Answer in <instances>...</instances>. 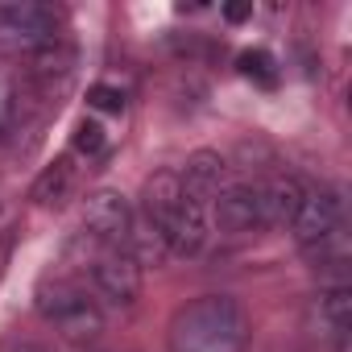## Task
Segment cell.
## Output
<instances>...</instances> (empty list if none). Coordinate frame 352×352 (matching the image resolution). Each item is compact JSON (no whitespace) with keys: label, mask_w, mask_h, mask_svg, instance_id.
<instances>
[{"label":"cell","mask_w":352,"mask_h":352,"mask_svg":"<svg viewBox=\"0 0 352 352\" xmlns=\"http://www.w3.org/2000/svg\"><path fill=\"white\" fill-rule=\"evenodd\" d=\"M34 307H38V315H42L58 336H67V340H75V344H91V340L104 336V307H100L79 282H71V278H50V282H42L38 294H34Z\"/></svg>","instance_id":"2"},{"label":"cell","mask_w":352,"mask_h":352,"mask_svg":"<svg viewBox=\"0 0 352 352\" xmlns=\"http://www.w3.org/2000/svg\"><path fill=\"white\" fill-rule=\"evenodd\" d=\"M302 183L298 179H274L270 187H261V199H265V224H290L302 208Z\"/></svg>","instance_id":"14"},{"label":"cell","mask_w":352,"mask_h":352,"mask_svg":"<svg viewBox=\"0 0 352 352\" xmlns=\"http://www.w3.org/2000/svg\"><path fill=\"white\" fill-rule=\"evenodd\" d=\"M212 220L228 236H249L265 228V199L257 183H224V191L212 199Z\"/></svg>","instance_id":"6"},{"label":"cell","mask_w":352,"mask_h":352,"mask_svg":"<svg viewBox=\"0 0 352 352\" xmlns=\"http://www.w3.org/2000/svg\"><path fill=\"white\" fill-rule=\"evenodd\" d=\"M162 241L170 249V257H199L212 241V212L208 204H195L183 195V208L166 228H162Z\"/></svg>","instance_id":"8"},{"label":"cell","mask_w":352,"mask_h":352,"mask_svg":"<svg viewBox=\"0 0 352 352\" xmlns=\"http://www.w3.org/2000/svg\"><path fill=\"white\" fill-rule=\"evenodd\" d=\"M0 352H50V348L38 344V340H21V336H13V340L0 344Z\"/></svg>","instance_id":"20"},{"label":"cell","mask_w":352,"mask_h":352,"mask_svg":"<svg viewBox=\"0 0 352 352\" xmlns=\"http://www.w3.org/2000/svg\"><path fill=\"white\" fill-rule=\"evenodd\" d=\"M315 323H319L315 336H323L327 344L344 348V340L352 331V286L348 282H336V286L319 290V298H315Z\"/></svg>","instance_id":"11"},{"label":"cell","mask_w":352,"mask_h":352,"mask_svg":"<svg viewBox=\"0 0 352 352\" xmlns=\"http://www.w3.org/2000/svg\"><path fill=\"white\" fill-rule=\"evenodd\" d=\"M236 63H241V71H245L249 79H261V83H274V79H278V71H274V54H265V50H245Z\"/></svg>","instance_id":"17"},{"label":"cell","mask_w":352,"mask_h":352,"mask_svg":"<svg viewBox=\"0 0 352 352\" xmlns=\"http://www.w3.org/2000/svg\"><path fill=\"white\" fill-rule=\"evenodd\" d=\"M71 191H75V166H71V157H58V162H50V166L38 174L30 199H34L38 208H63V204L71 199Z\"/></svg>","instance_id":"12"},{"label":"cell","mask_w":352,"mask_h":352,"mask_svg":"<svg viewBox=\"0 0 352 352\" xmlns=\"http://www.w3.org/2000/svg\"><path fill=\"white\" fill-rule=\"evenodd\" d=\"M129 228H133V204L120 191L104 187V191L87 195V204H83V232L91 241H100L104 249H124Z\"/></svg>","instance_id":"7"},{"label":"cell","mask_w":352,"mask_h":352,"mask_svg":"<svg viewBox=\"0 0 352 352\" xmlns=\"http://www.w3.org/2000/svg\"><path fill=\"white\" fill-rule=\"evenodd\" d=\"M340 224H344V199L336 191L319 187V191L302 195V208L290 220V232H294V241H298L302 253H323L340 236Z\"/></svg>","instance_id":"4"},{"label":"cell","mask_w":352,"mask_h":352,"mask_svg":"<svg viewBox=\"0 0 352 352\" xmlns=\"http://www.w3.org/2000/svg\"><path fill=\"white\" fill-rule=\"evenodd\" d=\"M104 145H108V133H104V124L83 116V120L75 124V133H71V149H75L79 157H100V153H104Z\"/></svg>","instance_id":"16"},{"label":"cell","mask_w":352,"mask_h":352,"mask_svg":"<svg viewBox=\"0 0 352 352\" xmlns=\"http://www.w3.org/2000/svg\"><path fill=\"white\" fill-rule=\"evenodd\" d=\"M87 278L91 290L108 302V307H133L141 298V265L124 253V249H104L87 261Z\"/></svg>","instance_id":"5"},{"label":"cell","mask_w":352,"mask_h":352,"mask_svg":"<svg viewBox=\"0 0 352 352\" xmlns=\"http://www.w3.org/2000/svg\"><path fill=\"white\" fill-rule=\"evenodd\" d=\"M170 352H245L249 311L232 294H199L174 311L166 327Z\"/></svg>","instance_id":"1"},{"label":"cell","mask_w":352,"mask_h":352,"mask_svg":"<svg viewBox=\"0 0 352 352\" xmlns=\"http://www.w3.org/2000/svg\"><path fill=\"white\" fill-rule=\"evenodd\" d=\"M87 104H91V108H100V112H124V91H120V87H112V83H91Z\"/></svg>","instance_id":"18"},{"label":"cell","mask_w":352,"mask_h":352,"mask_svg":"<svg viewBox=\"0 0 352 352\" xmlns=\"http://www.w3.org/2000/svg\"><path fill=\"white\" fill-rule=\"evenodd\" d=\"M63 13L42 0H5L0 5V54L34 58L50 46H58Z\"/></svg>","instance_id":"3"},{"label":"cell","mask_w":352,"mask_h":352,"mask_svg":"<svg viewBox=\"0 0 352 352\" xmlns=\"http://www.w3.org/2000/svg\"><path fill=\"white\" fill-rule=\"evenodd\" d=\"M249 17H253V5H224V21L241 25V21H249Z\"/></svg>","instance_id":"21"},{"label":"cell","mask_w":352,"mask_h":352,"mask_svg":"<svg viewBox=\"0 0 352 352\" xmlns=\"http://www.w3.org/2000/svg\"><path fill=\"white\" fill-rule=\"evenodd\" d=\"M183 208V183H179V170H153L145 187H141V216L162 232Z\"/></svg>","instance_id":"10"},{"label":"cell","mask_w":352,"mask_h":352,"mask_svg":"<svg viewBox=\"0 0 352 352\" xmlns=\"http://www.w3.org/2000/svg\"><path fill=\"white\" fill-rule=\"evenodd\" d=\"M13 108H17V104H13V91H9L5 79H0V133L13 124Z\"/></svg>","instance_id":"19"},{"label":"cell","mask_w":352,"mask_h":352,"mask_svg":"<svg viewBox=\"0 0 352 352\" xmlns=\"http://www.w3.org/2000/svg\"><path fill=\"white\" fill-rule=\"evenodd\" d=\"M124 253L141 265V270H157V265H166V257H170V249H166V241H162V232L141 216H133V228H129V241H124Z\"/></svg>","instance_id":"13"},{"label":"cell","mask_w":352,"mask_h":352,"mask_svg":"<svg viewBox=\"0 0 352 352\" xmlns=\"http://www.w3.org/2000/svg\"><path fill=\"white\" fill-rule=\"evenodd\" d=\"M224 170H228V162L220 157V149H195L179 170L183 195L195 204H212L224 191Z\"/></svg>","instance_id":"9"},{"label":"cell","mask_w":352,"mask_h":352,"mask_svg":"<svg viewBox=\"0 0 352 352\" xmlns=\"http://www.w3.org/2000/svg\"><path fill=\"white\" fill-rule=\"evenodd\" d=\"M71 67H75V54H71L63 42L30 58V75H34L38 83H54V79H58V83H67V79H71Z\"/></svg>","instance_id":"15"}]
</instances>
